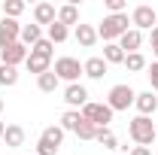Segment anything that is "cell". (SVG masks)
<instances>
[{
	"label": "cell",
	"instance_id": "6da1fadb",
	"mask_svg": "<svg viewBox=\"0 0 158 155\" xmlns=\"http://www.w3.org/2000/svg\"><path fill=\"white\" fill-rule=\"evenodd\" d=\"M128 24H131L128 12H122V15H103V21L98 24V40H103V43H118V40L128 34Z\"/></svg>",
	"mask_w": 158,
	"mask_h": 155
},
{
	"label": "cell",
	"instance_id": "7a4b0ae2",
	"mask_svg": "<svg viewBox=\"0 0 158 155\" xmlns=\"http://www.w3.org/2000/svg\"><path fill=\"white\" fill-rule=\"evenodd\" d=\"M128 134H131V140H134L137 146H152V140L158 137V128L152 125L149 116H137V119H131Z\"/></svg>",
	"mask_w": 158,
	"mask_h": 155
},
{
	"label": "cell",
	"instance_id": "3957f363",
	"mask_svg": "<svg viewBox=\"0 0 158 155\" xmlns=\"http://www.w3.org/2000/svg\"><path fill=\"white\" fill-rule=\"evenodd\" d=\"M52 73L58 76V82H67V85L79 82V76H85V73H82V64H79V58H70V55H64V58L55 61Z\"/></svg>",
	"mask_w": 158,
	"mask_h": 155
},
{
	"label": "cell",
	"instance_id": "277c9868",
	"mask_svg": "<svg viewBox=\"0 0 158 155\" xmlns=\"http://www.w3.org/2000/svg\"><path fill=\"white\" fill-rule=\"evenodd\" d=\"M79 113H82L85 122H91L94 128H110V122H113V110H110L106 103H94V100H88Z\"/></svg>",
	"mask_w": 158,
	"mask_h": 155
},
{
	"label": "cell",
	"instance_id": "5b68a950",
	"mask_svg": "<svg viewBox=\"0 0 158 155\" xmlns=\"http://www.w3.org/2000/svg\"><path fill=\"white\" fill-rule=\"evenodd\" d=\"M134 97H137V91L131 88V85H113L110 88V94H106V107L113 110V113H118V110H128V107H134Z\"/></svg>",
	"mask_w": 158,
	"mask_h": 155
},
{
	"label": "cell",
	"instance_id": "8992f818",
	"mask_svg": "<svg viewBox=\"0 0 158 155\" xmlns=\"http://www.w3.org/2000/svg\"><path fill=\"white\" fill-rule=\"evenodd\" d=\"M131 24L137 27L140 34H143V31H152V27H158V9H155V6H149V3H140V6H134V12H131Z\"/></svg>",
	"mask_w": 158,
	"mask_h": 155
},
{
	"label": "cell",
	"instance_id": "52a82bcc",
	"mask_svg": "<svg viewBox=\"0 0 158 155\" xmlns=\"http://www.w3.org/2000/svg\"><path fill=\"white\" fill-rule=\"evenodd\" d=\"M27 55H31V49H27L21 40H19V43H12V46H6V49H0V61H3V64H9V67L24 64Z\"/></svg>",
	"mask_w": 158,
	"mask_h": 155
},
{
	"label": "cell",
	"instance_id": "ba28073f",
	"mask_svg": "<svg viewBox=\"0 0 158 155\" xmlns=\"http://www.w3.org/2000/svg\"><path fill=\"white\" fill-rule=\"evenodd\" d=\"M64 103H67L70 110H82V107L88 103V88L79 85V82L67 85V88H64Z\"/></svg>",
	"mask_w": 158,
	"mask_h": 155
},
{
	"label": "cell",
	"instance_id": "9c48e42d",
	"mask_svg": "<svg viewBox=\"0 0 158 155\" xmlns=\"http://www.w3.org/2000/svg\"><path fill=\"white\" fill-rule=\"evenodd\" d=\"M19 40H21V24L15 19H0V49H6Z\"/></svg>",
	"mask_w": 158,
	"mask_h": 155
},
{
	"label": "cell",
	"instance_id": "30bf717a",
	"mask_svg": "<svg viewBox=\"0 0 158 155\" xmlns=\"http://www.w3.org/2000/svg\"><path fill=\"white\" fill-rule=\"evenodd\" d=\"M55 21H58L55 3H46V0H43V3L34 6V24H46V27H49V24H55Z\"/></svg>",
	"mask_w": 158,
	"mask_h": 155
},
{
	"label": "cell",
	"instance_id": "8fae6325",
	"mask_svg": "<svg viewBox=\"0 0 158 155\" xmlns=\"http://www.w3.org/2000/svg\"><path fill=\"white\" fill-rule=\"evenodd\" d=\"M134 107H137L140 116H152V113L158 110V97H155V91H140V94L134 97Z\"/></svg>",
	"mask_w": 158,
	"mask_h": 155
},
{
	"label": "cell",
	"instance_id": "7c38bea8",
	"mask_svg": "<svg viewBox=\"0 0 158 155\" xmlns=\"http://www.w3.org/2000/svg\"><path fill=\"white\" fill-rule=\"evenodd\" d=\"M106 70H110V64L100 58V55H94V58H88L85 64H82V73H85L88 79H103Z\"/></svg>",
	"mask_w": 158,
	"mask_h": 155
},
{
	"label": "cell",
	"instance_id": "4fadbf2b",
	"mask_svg": "<svg viewBox=\"0 0 158 155\" xmlns=\"http://www.w3.org/2000/svg\"><path fill=\"white\" fill-rule=\"evenodd\" d=\"M73 37H76V43L82 49H91V46L98 43V27H94V24H76Z\"/></svg>",
	"mask_w": 158,
	"mask_h": 155
},
{
	"label": "cell",
	"instance_id": "5bb4252c",
	"mask_svg": "<svg viewBox=\"0 0 158 155\" xmlns=\"http://www.w3.org/2000/svg\"><path fill=\"white\" fill-rule=\"evenodd\" d=\"M118 46H122L125 55H134V52H140V46H143V34H140L137 27H128V34L118 40Z\"/></svg>",
	"mask_w": 158,
	"mask_h": 155
},
{
	"label": "cell",
	"instance_id": "9a60e30c",
	"mask_svg": "<svg viewBox=\"0 0 158 155\" xmlns=\"http://www.w3.org/2000/svg\"><path fill=\"white\" fill-rule=\"evenodd\" d=\"M24 67H27L31 73L43 76V73H49V70H52V58H46V55H40V52H31L27 61H24Z\"/></svg>",
	"mask_w": 158,
	"mask_h": 155
},
{
	"label": "cell",
	"instance_id": "2e32d148",
	"mask_svg": "<svg viewBox=\"0 0 158 155\" xmlns=\"http://www.w3.org/2000/svg\"><path fill=\"white\" fill-rule=\"evenodd\" d=\"M3 143H6V149H19V146H24V128H21V125H6Z\"/></svg>",
	"mask_w": 158,
	"mask_h": 155
},
{
	"label": "cell",
	"instance_id": "e0dca14e",
	"mask_svg": "<svg viewBox=\"0 0 158 155\" xmlns=\"http://www.w3.org/2000/svg\"><path fill=\"white\" fill-rule=\"evenodd\" d=\"M40 140L49 143V146H55V149H61V143H64V128H61V125H49V128H43Z\"/></svg>",
	"mask_w": 158,
	"mask_h": 155
},
{
	"label": "cell",
	"instance_id": "ac0fdd59",
	"mask_svg": "<svg viewBox=\"0 0 158 155\" xmlns=\"http://www.w3.org/2000/svg\"><path fill=\"white\" fill-rule=\"evenodd\" d=\"M58 24H64V27H76L79 24V9H76V3H64L58 9Z\"/></svg>",
	"mask_w": 158,
	"mask_h": 155
},
{
	"label": "cell",
	"instance_id": "d6986e66",
	"mask_svg": "<svg viewBox=\"0 0 158 155\" xmlns=\"http://www.w3.org/2000/svg\"><path fill=\"white\" fill-rule=\"evenodd\" d=\"M40 40H43V27L40 24H21V43L27 49H34Z\"/></svg>",
	"mask_w": 158,
	"mask_h": 155
},
{
	"label": "cell",
	"instance_id": "ffe728a7",
	"mask_svg": "<svg viewBox=\"0 0 158 155\" xmlns=\"http://www.w3.org/2000/svg\"><path fill=\"white\" fill-rule=\"evenodd\" d=\"M100 58L106 61V64H125V52H122V46H118V43H106Z\"/></svg>",
	"mask_w": 158,
	"mask_h": 155
},
{
	"label": "cell",
	"instance_id": "44dd1931",
	"mask_svg": "<svg viewBox=\"0 0 158 155\" xmlns=\"http://www.w3.org/2000/svg\"><path fill=\"white\" fill-rule=\"evenodd\" d=\"M79 122H82V113H79V110H67V113L61 116V128H64V134H67V131H70V134H76Z\"/></svg>",
	"mask_w": 158,
	"mask_h": 155
},
{
	"label": "cell",
	"instance_id": "7402d4cb",
	"mask_svg": "<svg viewBox=\"0 0 158 155\" xmlns=\"http://www.w3.org/2000/svg\"><path fill=\"white\" fill-rule=\"evenodd\" d=\"M15 82H19V67L0 64V85H3V88H12Z\"/></svg>",
	"mask_w": 158,
	"mask_h": 155
},
{
	"label": "cell",
	"instance_id": "603a6c76",
	"mask_svg": "<svg viewBox=\"0 0 158 155\" xmlns=\"http://www.w3.org/2000/svg\"><path fill=\"white\" fill-rule=\"evenodd\" d=\"M58 85H61V82H58V76H55L52 70H49V73H43V76H37V88H40V91H46V94H52Z\"/></svg>",
	"mask_w": 158,
	"mask_h": 155
},
{
	"label": "cell",
	"instance_id": "cb8c5ba5",
	"mask_svg": "<svg viewBox=\"0 0 158 155\" xmlns=\"http://www.w3.org/2000/svg\"><path fill=\"white\" fill-rule=\"evenodd\" d=\"M125 67H128L131 73H140V70L149 67V61L143 58V52H134V55H125Z\"/></svg>",
	"mask_w": 158,
	"mask_h": 155
},
{
	"label": "cell",
	"instance_id": "d4e9b609",
	"mask_svg": "<svg viewBox=\"0 0 158 155\" xmlns=\"http://www.w3.org/2000/svg\"><path fill=\"white\" fill-rule=\"evenodd\" d=\"M94 140H98L103 149H116L118 146V140H116V134L110 131V128H98V134H94Z\"/></svg>",
	"mask_w": 158,
	"mask_h": 155
},
{
	"label": "cell",
	"instance_id": "484cf974",
	"mask_svg": "<svg viewBox=\"0 0 158 155\" xmlns=\"http://www.w3.org/2000/svg\"><path fill=\"white\" fill-rule=\"evenodd\" d=\"M24 12V0H3V19H19Z\"/></svg>",
	"mask_w": 158,
	"mask_h": 155
},
{
	"label": "cell",
	"instance_id": "4316f807",
	"mask_svg": "<svg viewBox=\"0 0 158 155\" xmlns=\"http://www.w3.org/2000/svg\"><path fill=\"white\" fill-rule=\"evenodd\" d=\"M70 37V27H64V24H49V34H46V40H52V43H64V40Z\"/></svg>",
	"mask_w": 158,
	"mask_h": 155
},
{
	"label": "cell",
	"instance_id": "83f0119b",
	"mask_svg": "<svg viewBox=\"0 0 158 155\" xmlns=\"http://www.w3.org/2000/svg\"><path fill=\"white\" fill-rule=\"evenodd\" d=\"M94 134H98V128H94L91 122H85V119H82V122H79V128H76V137H79V140H94Z\"/></svg>",
	"mask_w": 158,
	"mask_h": 155
},
{
	"label": "cell",
	"instance_id": "f1b7e54d",
	"mask_svg": "<svg viewBox=\"0 0 158 155\" xmlns=\"http://www.w3.org/2000/svg\"><path fill=\"white\" fill-rule=\"evenodd\" d=\"M52 49H55V43H52V40H40L37 46H34V49H31V52H40V55H46V58H52Z\"/></svg>",
	"mask_w": 158,
	"mask_h": 155
},
{
	"label": "cell",
	"instance_id": "f546056e",
	"mask_svg": "<svg viewBox=\"0 0 158 155\" xmlns=\"http://www.w3.org/2000/svg\"><path fill=\"white\" fill-rule=\"evenodd\" d=\"M146 76H149V91H158V61H152L149 67H146Z\"/></svg>",
	"mask_w": 158,
	"mask_h": 155
},
{
	"label": "cell",
	"instance_id": "4dcf8cb0",
	"mask_svg": "<svg viewBox=\"0 0 158 155\" xmlns=\"http://www.w3.org/2000/svg\"><path fill=\"white\" fill-rule=\"evenodd\" d=\"M55 152H58L55 146H49V143H43V140L37 143V155H55Z\"/></svg>",
	"mask_w": 158,
	"mask_h": 155
},
{
	"label": "cell",
	"instance_id": "1f68e13d",
	"mask_svg": "<svg viewBox=\"0 0 158 155\" xmlns=\"http://www.w3.org/2000/svg\"><path fill=\"white\" fill-rule=\"evenodd\" d=\"M149 43H152V55H155V61H158V27L149 31Z\"/></svg>",
	"mask_w": 158,
	"mask_h": 155
},
{
	"label": "cell",
	"instance_id": "d6a6232c",
	"mask_svg": "<svg viewBox=\"0 0 158 155\" xmlns=\"http://www.w3.org/2000/svg\"><path fill=\"white\" fill-rule=\"evenodd\" d=\"M128 155H152V149H149V146H131Z\"/></svg>",
	"mask_w": 158,
	"mask_h": 155
},
{
	"label": "cell",
	"instance_id": "836d02e7",
	"mask_svg": "<svg viewBox=\"0 0 158 155\" xmlns=\"http://www.w3.org/2000/svg\"><path fill=\"white\" fill-rule=\"evenodd\" d=\"M3 134H6V122H0V140H3Z\"/></svg>",
	"mask_w": 158,
	"mask_h": 155
},
{
	"label": "cell",
	"instance_id": "e575fe53",
	"mask_svg": "<svg viewBox=\"0 0 158 155\" xmlns=\"http://www.w3.org/2000/svg\"><path fill=\"white\" fill-rule=\"evenodd\" d=\"M0 113H3V97H0Z\"/></svg>",
	"mask_w": 158,
	"mask_h": 155
},
{
	"label": "cell",
	"instance_id": "d590c367",
	"mask_svg": "<svg viewBox=\"0 0 158 155\" xmlns=\"http://www.w3.org/2000/svg\"><path fill=\"white\" fill-rule=\"evenodd\" d=\"M155 140H158V137H155Z\"/></svg>",
	"mask_w": 158,
	"mask_h": 155
}]
</instances>
